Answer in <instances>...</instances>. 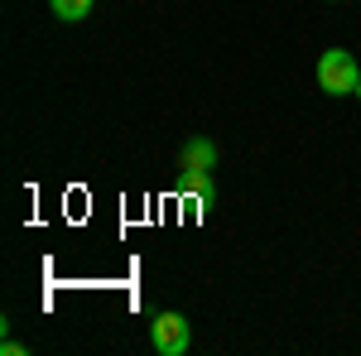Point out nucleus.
I'll list each match as a JSON object with an SVG mask.
<instances>
[{
  "instance_id": "obj_1",
  "label": "nucleus",
  "mask_w": 361,
  "mask_h": 356,
  "mask_svg": "<svg viewBox=\"0 0 361 356\" xmlns=\"http://www.w3.org/2000/svg\"><path fill=\"white\" fill-rule=\"evenodd\" d=\"M357 82H361V68L347 49H328V54L318 58V92H328V97H357Z\"/></svg>"
},
{
  "instance_id": "obj_2",
  "label": "nucleus",
  "mask_w": 361,
  "mask_h": 356,
  "mask_svg": "<svg viewBox=\"0 0 361 356\" xmlns=\"http://www.w3.org/2000/svg\"><path fill=\"white\" fill-rule=\"evenodd\" d=\"M188 342H193V328H188L183 313H154V323H149V347L159 356H183Z\"/></svg>"
},
{
  "instance_id": "obj_3",
  "label": "nucleus",
  "mask_w": 361,
  "mask_h": 356,
  "mask_svg": "<svg viewBox=\"0 0 361 356\" xmlns=\"http://www.w3.org/2000/svg\"><path fill=\"white\" fill-rule=\"evenodd\" d=\"M178 164H183V168H217V145H212L207 135L183 140V149H178Z\"/></svg>"
},
{
  "instance_id": "obj_4",
  "label": "nucleus",
  "mask_w": 361,
  "mask_h": 356,
  "mask_svg": "<svg viewBox=\"0 0 361 356\" xmlns=\"http://www.w3.org/2000/svg\"><path fill=\"white\" fill-rule=\"evenodd\" d=\"M49 10H54L63 25H78V20L92 15V0H49Z\"/></svg>"
},
{
  "instance_id": "obj_5",
  "label": "nucleus",
  "mask_w": 361,
  "mask_h": 356,
  "mask_svg": "<svg viewBox=\"0 0 361 356\" xmlns=\"http://www.w3.org/2000/svg\"><path fill=\"white\" fill-rule=\"evenodd\" d=\"M207 207H212V202H207L202 192H183V188H178V212H183L188 221H202V212H207Z\"/></svg>"
},
{
  "instance_id": "obj_6",
  "label": "nucleus",
  "mask_w": 361,
  "mask_h": 356,
  "mask_svg": "<svg viewBox=\"0 0 361 356\" xmlns=\"http://www.w3.org/2000/svg\"><path fill=\"white\" fill-rule=\"evenodd\" d=\"M357 97H361V82H357Z\"/></svg>"
}]
</instances>
